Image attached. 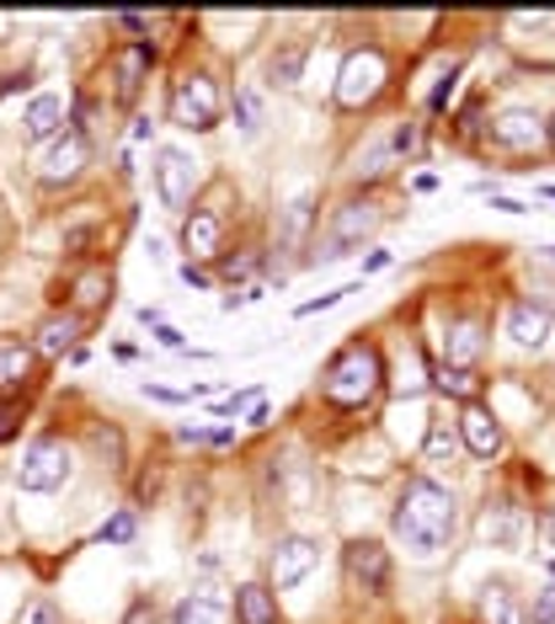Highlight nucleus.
<instances>
[{
  "mask_svg": "<svg viewBox=\"0 0 555 624\" xmlns=\"http://www.w3.org/2000/svg\"><path fill=\"white\" fill-rule=\"evenodd\" d=\"M75 336H81V315H75V310H70V315H49V321H38V331H32V353L64 357L75 347Z\"/></svg>",
  "mask_w": 555,
  "mask_h": 624,
  "instance_id": "obj_19",
  "label": "nucleus"
},
{
  "mask_svg": "<svg viewBox=\"0 0 555 624\" xmlns=\"http://www.w3.org/2000/svg\"><path fill=\"white\" fill-rule=\"evenodd\" d=\"M545 139V123L534 118L528 107H507V113H496L492 118V145L496 149H513V155H524Z\"/></svg>",
  "mask_w": 555,
  "mask_h": 624,
  "instance_id": "obj_15",
  "label": "nucleus"
},
{
  "mask_svg": "<svg viewBox=\"0 0 555 624\" xmlns=\"http://www.w3.org/2000/svg\"><path fill=\"white\" fill-rule=\"evenodd\" d=\"M150 64H155V43H124L113 54V96L118 102H134L139 86L150 81Z\"/></svg>",
  "mask_w": 555,
  "mask_h": 624,
  "instance_id": "obj_12",
  "label": "nucleus"
},
{
  "mask_svg": "<svg viewBox=\"0 0 555 624\" xmlns=\"http://www.w3.org/2000/svg\"><path fill=\"white\" fill-rule=\"evenodd\" d=\"M342 565H347V582H353L358 593L379 597L390 587V550H385L379 539H353V544L342 550Z\"/></svg>",
  "mask_w": 555,
  "mask_h": 624,
  "instance_id": "obj_9",
  "label": "nucleus"
},
{
  "mask_svg": "<svg viewBox=\"0 0 555 624\" xmlns=\"http://www.w3.org/2000/svg\"><path fill=\"white\" fill-rule=\"evenodd\" d=\"M545 198H555V187H545Z\"/></svg>",
  "mask_w": 555,
  "mask_h": 624,
  "instance_id": "obj_43",
  "label": "nucleus"
},
{
  "mask_svg": "<svg viewBox=\"0 0 555 624\" xmlns=\"http://www.w3.org/2000/svg\"><path fill=\"white\" fill-rule=\"evenodd\" d=\"M155 336H160L166 347H177V353H182V331H177V326H166V321H160V326H155Z\"/></svg>",
  "mask_w": 555,
  "mask_h": 624,
  "instance_id": "obj_36",
  "label": "nucleus"
},
{
  "mask_svg": "<svg viewBox=\"0 0 555 624\" xmlns=\"http://www.w3.org/2000/svg\"><path fill=\"white\" fill-rule=\"evenodd\" d=\"M460 427L454 422H432L428 427V444H422V465H432V470H449L454 459H460Z\"/></svg>",
  "mask_w": 555,
  "mask_h": 624,
  "instance_id": "obj_23",
  "label": "nucleus"
},
{
  "mask_svg": "<svg viewBox=\"0 0 555 624\" xmlns=\"http://www.w3.org/2000/svg\"><path fill=\"white\" fill-rule=\"evenodd\" d=\"M551 262H555V246H551Z\"/></svg>",
  "mask_w": 555,
  "mask_h": 624,
  "instance_id": "obj_44",
  "label": "nucleus"
},
{
  "mask_svg": "<svg viewBox=\"0 0 555 624\" xmlns=\"http://www.w3.org/2000/svg\"><path fill=\"white\" fill-rule=\"evenodd\" d=\"M551 326H555V315L545 304H534V299H519V304L507 310V336H513L519 347H528V353H540V347L551 342Z\"/></svg>",
  "mask_w": 555,
  "mask_h": 624,
  "instance_id": "obj_16",
  "label": "nucleus"
},
{
  "mask_svg": "<svg viewBox=\"0 0 555 624\" xmlns=\"http://www.w3.org/2000/svg\"><path fill=\"white\" fill-rule=\"evenodd\" d=\"M475 357H481V326L449 321L443 326V368H475Z\"/></svg>",
  "mask_w": 555,
  "mask_h": 624,
  "instance_id": "obj_20",
  "label": "nucleus"
},
{
  "mask_svg": "<svg viewBox=\"0 0 555 624\" xmlns=\"http://www.w3.org/2000/svg\"><path fill=\"white\" fill-rule=\"evenodd\" d=\"M385 81H390V60H385L374 43L353 49V54L342 60V70H337V107H347V113L369 107L374 96L385 91Z\"/></svg>",
  "mask_w": 555,
  "mask_h": 624,
  "instance_id": "obj_4",
  "label": "nucleus"
},
{
  "mask_svg": "<svg viewBox=\"0 0 555 624\" xmlns=\"http://www.w3.org/2000/svg\"><path fill=\"white\" fill-rule=\"evenodd\" d=\"M32 624H64V620H60V609H54L49 597H38V603H32Z\"/></svg>",
  "mask_w": 555,
  "mask_h": 624,
  "instance_id": "obj_32",
  "label": "nucleus"
},
{
  "mask_svg": "<svg viewBox=\"0 0 555 624\" xmlns=\"http://www.w3.org/2000/svg\"><path fill=\"white\" fill-rule=\"evenodd\" d=\"M182 283H192V289H209L214 278H209V272L198 268V262H187V268H182Z\"/></svg>",
  "mask_w": 555,
  "mask_h": 624,
  "instance_id": "obj_35",
  "label": "nucleus"
},
{
  "mask_svg": "<svg viewBox=\"0 0 555 624\" xmlns=\"http://www.w3.org/2000/svg\"><path fill=\"white\" fill-rule=\"evenodd\" d=\"M475 534H481V544H492V550H519L524 534H528V518L519 512V507L496 502V507H486V512L475 518Z\"/></svg>",
  "mask_w": 555,
  "mask_h": 624,
  "instance_id": "obj_13",
  "label": "nucleus"
},
{
  "mask_svg": "<svg viewBox=\"0 0 555 624\" xmlns=\"http://www.w3.org/2000/svg\"><path fill=\"white\" fill-rule=\"evenodd\" d=\"M454 523H460V502H454V491L438 486V480H428V476L406 480L401 502H396V512H390V529H396V539H401L417 561L443 555L449 539H454Z\"/></svg>",
  "mask_w": 555,
  "mask_h": 624,
  "instance_id": "obj_1",
  "label": "nucleus"
},
{
  "mask_svg": "<svg viewBox=\"0 0 555 624\" xmlns=\"http://www.w3.org/2000/svg\"><path fill=\"white\" fill-rule=\"evenodd\" d=\"M438 389H443V395H460L464 406H470L475 389H481V379H475V368H438Z\"/></svg>",
  "mask_w": 555,
  "mask_h": 624,
  "instance_id": "obj_27",
  "label": "nucleus"
},
{
  "mask_svg": "<svg viewBox=\"0 0 555 624\" xmlns=\"http://www.w3.org/2000/svg\"><path fill=\"white\" fill-rule=\"evenodd\" d=\"M166 113H171L177 128L209 134V128H219V118H224V91H219V81L209 75V70H182L177 86H171Z\"/></svg>",
  "mask_w": 555,
  "mask_h": 624,
  "instance_id": "obj_3",
  "label": "nucleus"
},
{
  "mask_svg": "<svg viewBox=\"0 0 555 624\" xmlns=\"http://www.w3.org/2000/svg\"><path fill=\"white\" fill-rule=\"evenodd\" d=\"M38 374V353L22 336H0V389H22Z\"/></svg>",
  "mask_w": 555,
  "mask_h": 624,
  "instance_id": "obj_18",
  "label": "nucleus"
},
{
  "mask_svg": "<svg viewBox=\"0 0 555 624\" xmlns=\"http://www.w3.org/2000/svg\"><path fill=\"white\" fill-rule=\"evenodd\" d=\"M118 28H128V32H150V22H145V17H134V11H124V17H118Z\"/></svg>",
  "mask_w": 555,
  "mask_h": 624,
  "instance_id": "obj_39",
  "label": "nucleus"
},
{
  "mask_svg": "<svg viewBox=\"0 0 555 624\" xmlns=\"http://www.w3.org/2000/svg\"><path fill=\"white\" fill-rule=\"evenodd\" d=\"M379 379H385L379 353H374L369 342H347V347L326 363L321 395H326L332 406H342V412H353V406H369L374 395H379Z\"/></svg>",
  "mask_w": 555,
  "mask_h": 624,
  "instance_id": "obj_2",
  "label": "nucleus"
},
{
  "mask_svg": "<svg viewBox=\"0 0 555 624\" xmlns=\"http://www.w3.org/2000/svg\"><path fill=\"white\" fill-rule=\"evenodd\" d=\"M390 268V251H369V257H364V272H385Z\"/></svg>",
  "mask_w": 555,
  "mask_h": 624,
  "instance_id": "obj_37",
  "label": "nucleus"
},
{
  "mask_svg": "<svg viewBox=\"0 0 555 624\" xmlns=\"http://www.w3.org/2000/svg\"><path fill=\"white\" fill-rule=\"evenodd\" d=\"M124 624H160V614H155V603H150V597H139V603H128Z\"/></svg>",
  "mask_w": 555,
  "mask_h": 624,
  "instance_id": "obj_31",
  "label": "nucleus"
},
{
  "mask_svg": "<svg viewBox=\"0 0 555 624\" xmlns=\"http://www.w3.org/2000/svg\"><path fill=\"white\" fill-rule=\"evenodd\" d=\"M540 529H545V539H551V544H555V507H551V512H545V523H540Z\"/></svg>",
  "mask_w": 555,
  "mask_h": 624,
  "instance_id": "obj_41",
  "label": "nucleus"
},
{
  "mask_svg": "<svg viewBox=\"0 0 555 624\" xmlns=\"http://www.w3.org/2000/svg\"><path fill=\"white\" fill-rule=\"evenodd\" d=\"M300 75H305V49H300V43L273 49V60H268V81H273V86H300Z\"/></svg>",
  "mask_w": 555,
  "mask_h": 624,
  "instance_id": "obj_25",
  "label": "nucleus"
},
{
  "mask_svg": "<svg viewBox=\"0 0 555 624\" xmlns=\"http://www.w3.org/2000/svg\"><path fill=\"white\" fill-rule=\"evenodd\" d=\"M545 134H551V145H555V118H551V123H545Z\"/></svg>",
  "mask_w": 555,
  "mask_h": 624,
  "instance_id": "obj_42",
  "label": "nucleus"
},
{
  "mask_svg": "<svg viewBox=\"0 0 555 624\" xmlns=\"http://www.w3.org/2000/svg\"><path fill=\"white\" fill-rule=\"evenodd\" d=\"M171 624H230V609L219 597H203V593H187L177 609H171Z\"/></svg>",
  "mask_w": 555,
  "mask_h": 624,
  "instance_id": "obj_24",
  "label": "nucleus"
},
{
  "mask_svg": "<svg viewBox=\"0 0 555 624\" xmlns=\"http://www.w3.org/2000/svg\"><path fill=\"white\" fill-rule=\"evenodd\" d=\"M203 444H214V448H224V444H235V427H214Z\"/></svg>",
  "mask_w": 555,
  "mask_h": 624,
  "instance_id": "obj_38",
  "label": "nucleus"
},
{
  "mask_svg": "<svg viewBox=\"0 0 555 624\" xmlns=\"http://www.w3.org/2000/svg\"><path fill=\"white\" fill-rule=\"evenodd\" d=\"M107 289H113L107 272H86V278L75 283V310H96V304H107V299H113Z\"/></svg>",
  "mask_w": 555,
  "mask_h": 624,
  "instance_id": "obj_28",
  "label": "nucleus"
},
{
  "mask_svg": "<svg viewBox=\"0 0 555 624\" xmlns=\"http://www.w3.org/2000/svg\"><path fill=\"white\" fill-rule=\"evenodd\" d=\"M64 128V102L54 91H43V96H32L28 113H22V139L28 145H49V139H60Z\"/></svg>",
  "mask_w": 555,
  "mask_h": 624,
  "instance_id": "obj_17",
  "label": "nucleus"
},
{
  "mask_svg": "<svg viewBox=\"0 0 555 624\" xmlns=\"http://www.w3.org/2000/svg\"><path fill=\"white\" fill-rule=\"evenodd\" d=\"M17 422H22V412H17V406H0V444L17 433Z\"/></svg>",
  "mask_w": 555,
  "mask_h": 624,
  "instance_id": "obj_34",
  "label": "nucleus"
},
{
  "mask_svg": "<svg viewBox=\"0 0 555 624\" xmlns=\"http://www.w3.org/2000/svg\"><path fill=\"white\" fill-rule=\"evenodd\" d=\"M235 123H241V134H262V123H268V107H262V91H256V86H241V91H235Z\"/></svg>",
  "mask_w": 555,
  "mask_h": 624,
  "instance_id": "obj_26",
  "label": "nucleus"
},
{
  "mask_svg": "<svg viewBox=\"0 0 555 624\" xmlns=\"http://www.w3.org/2000/svg\"><path fill=\"white\" fill-rule=\"evenodd\" d=\"M134 529H139V518H134V512H113V518L96 529V539H102V544H128Z\"/></svg>",
  "mask_w": 555,
  "mask_h": 624,
  "instance_id": "obj_29",
  "label": "nucleus"
},
{
  "mask_svg": "<svg viewBox=\"0 0 555 624\" xmlns=\"http://www.w3.org/2000/svg\"><path fill=\"white\" fill-rule=\"evenodd\" d=\"M551 576H555V561H551Z\"/></svg>",
  "mask_w": 555,
  "mask_h": 624,
  "instance_id": "obj_45",
  "label": "nucleus"
},
{
  "mask_svg": "<svg viewBox=\"0 0 555 624\" xmlns=\"http://www.w3.org/2000/svg\"><path fill=\"white\" fill-rule=\"evenodd\" d=\"M524 614H528V624H555V587H540Z\"/></svg>",
  "mask_w": 555,
  "mask_h": 624,
  "instance_id": "obj_30",
  "label": "nucleus"
},
{
  "mask_svg": "<svg viewBox=\"0 0 555 624\" xmlns=\"http://www.w3.org/2000/svg\"><path fill=\"white\" fill-rule=\"evenodd\" d=\"M235 624H278V597L268 582L235 587Z\"/></svg>",
  "mask_w": 555,
  "mask_h": 624,
  "instance_id": "obj_21",
  "label": "nucleus"
},
{
  "mask_svg": "<svg viewBox=\"0 0 555 624\" xmlns=\"http://www.w3.org/2000/svg\"><path fill=\"white\" fill-rule=\"evenodd\" d=\"M315 561H321V544L305 534H283L273 544V561H268V587H278V593H289V587H300L310 571H315Z\"/></svg>",
  "mask_w": 555,
  "mask_h": 624,
  "instance_id": "obj_8",
  "label": "nucleus"
},
{
  "mask_svg": "<svg viewBox=\"0 0 555 624\" xmlns=\"http://www.w3.org/2000/svg\"><path fill=\"white\" fill-rule=\"evenodd\" d=\"M379 219H385V214H379V204H374V198H347V204L332 214V230H326V251H321V257L332 262V257H342L347 246L369 240L374 230H379Z\"/></svg>",
  "mask_w": 555,
  "mask_h": 624,
  "instance_id": "obj_7",
  "label": "nucleus"
},
{
  "mask_svg": "<svg viewBox=\"0 0 555 624\" xmlns=\"http://www.w3.org/2000/svg\"><path fill=\"white\" fill-rule=\"evenodd\" d=\"M454 427H460V444L470 448L475 459H496V454L507 448V433H502V422H496V416L486 412L481 401H470V406L460 412V422H454Z\"/></svg>",
  "mask_w": 555,
  "mask_h": 624,
  "instance_id": "obj_11",
  "label": "nucleus"
},
{
  "mask_svg": "<svg viewBox=\"0 0 555 624\" xmlns=\"http://www.w3.org/2000/svg\"><path fill=\"white\" fill-rule=\"evenodd\" d=\"M481 620L486 624H528V614L507 582H486V587H481Z\"/></svg>",
  "mask_w": 555,
  "mask_h": 624,
  "instance_id": "obj_22",
  "label": "nucleus"
},
{
  "mask_svg": "<svg viewBox=\"0 0 555 624\" xmlns=\"http://www.w3.org/2000/svg\"><path fill=\"white\" fill-rule=\"evenodd\" d=\"M182 251H187V262H203V257L224 251V219H219L214 208H192L182 219Z\"/></svg>",
  "mask_w": 555,
  "mask_h": 624,
  "instance_id": "obj_14",
  "label": "nucleus"
},
{
  "mask_svg": "<svg viewBox=\"0 0 555 624\" xmlns=\"http://www.w3.org/2000/svg\"><path fill=\"white\" fill-rule=\"evenodd\" d=\"M342 294H353V289H337V294H321V299H310V304H300V315H321V310H332Z\"/></svg>",
  "mask_w": 555,
  "mask_h": 624,
  "instance_id": "obj_33",
  "label": "nucleus"
},
{
  "mask_svg": "<svg viewBox=\"0 0 555 624\" xmlns=\"http://www.w3.org/2000/svg\"><path fill=\"white\" fill-rule=\"evenodd\" d=\"M155 193L171 214H187L192 193H198V160L187 149H155Z\"/></svg>",
  "mask_w": 555,
  "mask_h": 624,
  "instance_id": "obj_6",
  "label": "nucleus"
},
{
  "mask_svg": "<svg viewBox=\"0 0 555 624\" xmlns=\"http://www.w3.org/2000/svg\"><path fill=\"white\" fill-rule=\"evenodd\" d=\"M86 160H92V139L81 134V128H64L54 145L43 149V160H38V177L43 187H60V181H75L86 171Z\"/></svg>",
  "mask_w": 555,
  "mask_h": 624,
  "instance_id": "obj_10",
  "label": "nucleus"
},
{
  "mask_svg": "<svg viewBox=\"0 0 555 624\" xmlns=\"http://www.w3.org/2000/svg\"><path fill=\"white\" fill-rule=\"evenodd\" d=\"M492 208H502V214H528V208L513 204V198H492Z\"/></svg>",
  "mask_w": 555,
  "mask_h": 624,
  "instance_id": "obj_40",
  "label": "nucleus"
},
{
  "mask_svg": "<svg viewBox=\"0 0 555 624\" xmlns=\"http://www.w3.org/2000/svg\"><path fill=\"white\" fill-rule=\"evenodd\" d=\"M64 480H70V448H64L60 438L28 444L22 465H17V486H22L28 497H49V491H60Z\"/></svg>",
  "mask_w": 555,
  "mask_h": 624,
  "instance_id": "obj_5",
  "label": "nucleus"
}]
</instances>
